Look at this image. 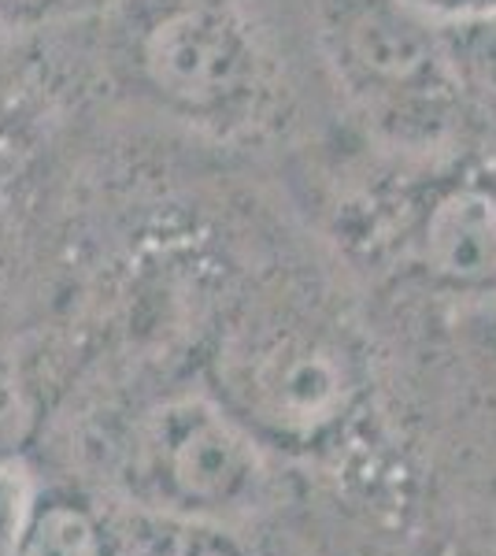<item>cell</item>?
<instances>
[{
  "label": "cell",
  "mask_w": 496,
  "mask_h": 556,
  "mask_svg": "<svg viewBox=\"0 0 496 556\" xmlns=\"http://www.w3.org/2000/svg\"><path fill=\"white\" fill-rule=\"evenodd\" d=\"M327 41L341 83L390 130L434 138L463 108L437 20L411 0H327Z\"/></svg>",
  "instance_id": "obj_1"
},
{
  "label": "cell",
  "mask_w": 496,
  "mask_h": 556,
  "mask_svg": "<svg viewBox=\"0 0 496 556\" xmlns=\"http://www.w3.org/2000/svg\"><path fill=\"white\" fill-rule=\"evenodd\" d=\"M133 475L167 505L230 508L252 497L264 464L245 430L207 401H170L138 434Z\"/></svg>",
  "instance_id": "obj_2"
},
{
  "label": "cell",
  "mask_w": 496,
  "mask_h": 556,
  "mask_svg": "<svg viewBox=\"0 0 496 556\" xmlns=\"http://www.w3.org/2000/svg\"><path fill=\"white\" fill-rule=\"evenodd\" d=\"M149 83L186 112H227L256 86L259 56L249 30L227 8L186 4L160 20L141 41Z\"/></svg>",
  "instance_id": "obj_3"
},
{
  "label": "cell",
  "mask_w": 496,
  "mask_h": 556,
  "mask_svg": "<svg viewBox=\"0 0 496 556\" xmlns=\"http://www.w3.org/2000/svg\"><path fill=\"white\" fill-rule=\"evenodd\" d=\"M227 382L252 416L278 430H315L330 424L345 401L338 353L301 330H267L241 338L222 356Z\"/></svg>",
  "instance_id": "obj_4"
},
{
  "label": "cell",
  "mask_w": 496,
  "mask_h": 556,
  "mask_svg": "<svg viewBox=\"0 0 496 556\" xmlns=\"http://www.w3.org/2000/svg\"><path fill=\"white\" fill-rule=\"evenodd\" d=\"M422 264L453 282H485L496 275V193L485 186H453L430 204L419 230Z\"/></svg>",
  "instance_id": "obj_5"
},
{
  "label": "cell",
  "mask_w": 496,
  "mask_h": 556,
  "mask_svg": "<svg viewBox=\"0 0 496 556\" xmlns=\"http://www.w3.org/2000/svg\"><path fill=\"white\" fill-rule=\"evenodd\" d=\"M437 34L463 108L496 115V15L437 20Z\"/></svg>",
  "instance_id": "obj_6"
},
{
  "label": "cell",
  "mask_w": 496,
  "mask_h": 556,
  "mask_svg": "<svg viewBox=\"0 0 496 556\" xmlns=\"http://www.w3.org/2000/svg\"><path fill=\"white\" fill-rule=\"evenodd\" d=\"M20 556H101V545L82 513L56 505L26 527Z\"/></svg>",
  "instance_id": "obj_7"
},
{
  "label": "cell",
  "mask_w": 496,
  "mask_h": 556,
  "mask_svg": "<svg viewBox=\"0 0 496 556\" xmlns=\"http://www.w3.org/2000/svg\"><path fill=\"white\" fill-rule=\"evenodd\" d=\"M30 527V482L20 468L0 464V556H20Z\"/></svg>",
  "instance_id": "obj_8"
},
{
  "label": "cell",
  "mask_w": 496,
  "mask_h": 556,
  "mask_svg": "<svg viewBox=\"0 0 496 556\" xmlns=\"http://www.w3.org/2000/svg\"><path fill=\"white\" fill-rule=\"evenodd\" d=\"M434 20H459V15H496V0H411Z\"/></svg>",
  "instance_id": "obj_9"
},
{
  "label": "cell",
  "mask_w": 496,
  "mask_h": 556,
  "mask_svg": "<svg viewBox=\"0 0 496 556\" xmlns=\"http://www.w3.org/2000/svg\"><path fill=\"white\" fill-rule=\"evenodd\" d=\"M41 4H49V0H0V12L23 15V12H38Z\"/></svg>",
  "instance_id": "obj_10"
}]
</instances>
